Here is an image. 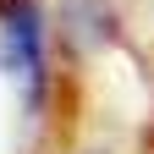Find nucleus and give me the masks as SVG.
Returning <instances> with one entry per match:
<instances>
[{
	"label": "nucleus",
	"mask_w": 154,
	"mask_h": 154,
	"mask_svg": "<svg viewBox=\"0 0 154 154\" xmlns=\"http://www.w3.org/2000/svg\"><path fill=\"white\" fill-rule=\"evenodd\" d=\"M0 61L22 83L28 105H38V94H44V17L33 0H11L0 11Z\"/></svg>",
	"instance_id": "nucleus-1"
},
{
	"label": "nucleus",
	"mask_w": 154,
	"mask_h": 154,
	"mask_svg": "<svg viewBox=\"0 0 154 154\" xmlns=\"http://www.w3.org/2000/svg\"><path fill=\"white\" fill-rule=\"evenodd\" d=\"M6 6H11V0H0V11H6Z\"/></svg>",
	"instance_id": "nucleus-2"
}]
</instances>
